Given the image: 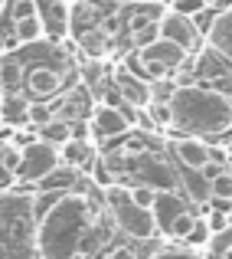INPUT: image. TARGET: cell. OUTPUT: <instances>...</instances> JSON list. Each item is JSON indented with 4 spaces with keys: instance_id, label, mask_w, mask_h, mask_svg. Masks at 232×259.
Returning a JSON list of instances; mask_svg holds the SVG:
<instances>
[{
    "instance_id": "obj_28",
    "label": "cell",
    "mask_w": 232,
    "mask_h": 259,
    "mask_svg": "<svg viewBox=\"0 0 232 259\" xmlns=\"http://www.w3.org/2000/svg\"><path fill=\"white\" fill-rule=\"evenodd\" d=\"M154 39H160V26L151 23V26H144V30H138V33H131V43L138 46H147V43H154Z\"/></svg>"
},
{
    "instance_id": "obj_8",
    "label": "cell",
    "mask_w": 232,
    "mask_h": 259,
    "mask_svg": "<svg viewBox=\"0 0 232 259\" xmlns=\"http://www.w3.org/2000/svg\"><path fill=\"white\" fill-rule=\"evenodd\" d=\"M206 46L219 53L226 66H232V7H226V10L216 7L213 26H209V33H206Z\"/></svg>"
},
{
    "instance_id": "obj_16",
    "label": "cell",
    "mask_w": 232,
    "mask_h": 259,
    "mask_svg": "<svg viewBox=\"0 0 232 259\" xmlns=\"http://www.w3.org/2000/svg\"><path fill=\"white\" fill-rule=\"evenodd\" d=\"M39 138L49 141V145H59V148H63L66 141L72 138V121L66 118V115H52L46 125H39Z\"/></svg>"
},
{
    "instance_id": "obj_2",
    "label": "cell",
    "mask_w": 232,
    "mask_h": 259,
    "mask_svg": "<svg viewBox=\"0 0 232 259\" xmlns=\"http://www.w3.org/2000/svg\"><path fill=\"white\" fill-rule=\"evenodd\" d=\"M173 128L196 138H226L232 135V95L219 92L216 85H177L173 99Z\"/></svg>"
},
{
    "instance_id": "obj_12",
    "label": "cell",
    "mask_w": 232,
    "mask_h": 259,
    "mask_svg": "<svg viewBox=\"0 0 232 259\" xmlns=\"http://www.w3.org/2000/svg\"><path fill=\"white\" fill-rule=\"evenodd\" d=\"M138 177L147 184V187H154V190H173V187H177L173 171H170V167L163 164V161H157V158L144 161V164L138 167Z\"/></svg>"
},
{
    "instance_id": "obj_39",
    "label": "cell",
    "mask_w": 232,
    "mask_h": 259,
    "mask_svg": "<svg viewBox=\"0 0 232 259\" xmlns=\"http://www.w3.org/2000/svg\"><path fill=\"white\" fill-rule=\"evenodd\" d=\"M131 4H160V0H131Z\"/></svg>"
},
{
    "instance_id": "obj_21",
    "label": "cell",
    "mask_w": 232,
    "mask_h": 259,
    "mask_svg": "<svg viewBox=\"0 0 232 259\" xmlns=\"http://www.w3.org/2000/svg\"><path fill=\"white\" fill-rule=\"evenodd\" d=\"M63 194H66V190H36V194L30 197V200H33V217H36V223L43 220L46 213H49V210H52V203H56Z\"/></svg>"
},
{
    "instance_id": "obj_25",
    "label": "cell",
    "mask_w": 232,
    "mask_h": 259,
    "mask_svg": "<svg viewBox=\"0 0 232 259\" xmlns=\"http://www.w3.org/2000/svg\"><path fill=\"white\" fill-rule=\"evenodd\" d=\"M49 118H52V108L46 105V102H30V105H26V121H30L33 128L46 125Z\"/></svg>"
},
{
    "instance_id": "obj_26",
    "label": "cell",
    "mask_w": 232,
    "mask_h": 259,
    "mask_svg": "<svg viewBox=\"0 0 232 259\" xmlns=\"http://www.w3.org/2000/svg\"><path fill=\"white\" fill-rule=\"evenodd\" d=\"M209 236H213L209 223H206V220H196L193 230H190V236H187L183 243H187V246H193V249H200V246H206V243H209Z\"/></svg>"
},
{
    "instance_id": "obj_10",
    "label": "cell",
    "mask_w": 232,
    "mask_h": 259,
    "mask_svg": "<svg viewBox=\"0 0 232 259\" xmlns=\"http://www.w3.org/2000/svg\"><path fill=\"white\" fill-rule=\"evenodd\" d=\"M114 85L121 89V95H125L128 102H134V105H141V108L151 102V82L141 79L138 72H128V66H118V69H114Z\"/></svg>"
},
{
    "instance_id": "obj_13",
    "label": "cell",
    "mask_w": 232,
    "mask_h": 259,
    "mask_svg": "<svg viewBox=\"0 0 232 259\" xmlns=\"http://www.w3.org/2000/svg\"><path fill=\"white\" fill-rule=\"evenodd\" d=\"M63 82V76H59L56 69H49V66H36V69H30V76H26V89H30L33 95H52Z\"/></svg>"
},
{
    "instance_id": "obj_45",
    "label": "cell",
    "mask_w": 232,
    "mask_h": 259,
    "mask_svg": "<svg viewBox=\"0 0 232 259\" xmlns=\"http://www.w3.org/2000/svg\"><path fill=\"white\" fill-rule=\"evenodd\" d=\"M229 210H232V207H229Z\"/></svg>"
},
{
    "instance_id": "obj_24",
    "label": "cell",
    "mask_w": 232,
    "mask_h": 259,
    "mask_svg": "<svg viewBox=\"0 0 232 259\" xmlns=\"http://www.w3.org/2000/svg\"><path fill=\"white\" fill-rule=\"evenodd\" d=\"M147 115L154 118V125H173V108H170V102H147Z\"/></svg>"
},
{
    "instance_id": "obj_30",
    "label": "cell",
    "mask_w": 232,
    "mask_h": 259,
    "mask_svg": "<svg viewBox=\"0 0 232 259\" xmlns=\"http://www.w3.org/2000/svg\"><path fill=\"white\" fill-rule=\"evenodd\" d=\"M131 197L141 203V207H154V200H157V190H154V187H147V184H138V187L131 190Z\"/></svg>"
},
{
    "instance_id": "obj_35",
    "label": "cell",
    "mask_w": 232,
    "mask_h": 259,
    "mask_svg": "<svg viewBox=\"0 0 232 259\" xmlns=\"http://www.w3.org/2000/svg\"><path fill=\"white\" fill-rule=\"evenodd\" d=\"M209 161H216V164H226V167H232V158H229V151H226V148H219V145H209Z\"/></svg>"
},
{
    "instance_id": "obj_33",
    "label": "cell",
    "mask_w": 232,
    "mask_h": 259,
    "mask_svg": "<svg viewBox=\"0 0 232 259\" xmlns=\"http://www.w3.org/2000/svg\"><path fill=\"white\" fill-rule=\"evenodd\" d=\"M98 30L105 33L108 39H114V36H118V33H121V17H114V13H111V17H105V20H101V23H98Z\"/></svg>"
},
{
    "instance_id": "obj_32",
    "label": "cell",
    "mask_w": 232,
    "mask_h": 259,
    "mask_svg": "<svg viewBox=\"0 0 232 259\" xmlns=\"http://www.w3.org/2000/svg\"><path fill=\"white\" fill-rule=\"evenodd\" d=\"M206 223H209L213 233H226V230H229V213H226V210H213V213L206 217Z\"/></svg>"
},
{
    "instance_id": "obj_15",
    "label": "cell",
    "mask_w": 232,
    "mask_h": 259,
    "mask_svg": "<svg viewBox=\"0 0 232 259\" xmlns=\"http://www.w3.org/2000/svg\"><path fill=\"white\" fill-rule=\"evenodd\" d=\"M183 190H187L190 203H209L213 200V181L203 171H187L183 174Z\"/></svg>"
},
{
    "instance_id": "obj_41",
    "label": "cell",
    "mask_w": 232,
    "mask_h": 259,
    "mask_svg": "<svg viewBox=\"0 0 232 259\" xmlns=\"http://www.w3.org/2000/svg\"><path fill=\"white\" fill-rule=\"evenodd\" d=\"M4 7H7V0H0V13H4Z\"/></svg>"
},
{
    "instance_id": "obj_18",
    "label": "cell",
    "mask_w": 232,
    "mask_h": 259,
    "mask_svg": "<svg viewBox=\"0 0 232 259\" xmlns=\"http://www.w3.org/2000/svg\"><path fill=\"white\" fill-rule=\"evenodd\" d=\"M76 177H79V167H72V164L56 167L52 174H46L39 181V190H72L76 187Z\"/></svg>"
},
{
    "instance_id": "obj_23",
    "label": "cell",
    "mask_w": 232,
    "mask_h": 259,
    "mask_svg": "<svg viewBox=\"0 0 232 259\" xmlns=\"http://www.w3.org/2000/svg\"><path fill=\"white\" fill-rule=\"evenodd\" d=\"M177 92V79L163 76V79H154L151 82V102H170Z\"/></svg>"
},
{
    "instance_id": "obj_3",
    "label": "cell",
    "mask_w": 232,
    "mask_h": 259,
    "mask_svg": "<svg viewBox=\"0 0 232 259\" xmlns=\"http://www.w3.org/2000/svg\"><path fill=\"white\" fill-rule=\"evenodd\" d=\"M0 259H39L30 197L0 194Z\"/></svg>"
},
{
    "instance_id": "obj_44",
    "label": "cell",
    "mask_w": 232,
    "mask_h": 259,
    "mask_svg": "<svg viewBox=\"0 0 232 259\" xmlns=\"http://www.w3.org/2000/svg\"><path fill=\"white\" fill-rule=\"evenodd\" d=\"M229 171H232V167H229Z\"/></svg>"
},
{
    "instance_id": "obj_27",
    "label": "cell",
    "mask_w": 232,
    "mask_h": 259,
    "mask_svg": "<svg viewBox=\"0 0 232 259\" xmlns=\"http://www.w3.org/2000/svg\"><path fill=\"white\" fill-rule=\"evenodd\" d=\"M151 259H200V253H196L193 246H177V240H173V246L157 249Z\"/></svg>"
},
{
    "instance_id": "obj_29",
    "label": "cell",
    "mask_w": 232,
    "mask_h": 259,
    "mask_svg": "<svg viewBox=\"0 0 232 259\" xmlns=\"http://www.w3.org/2000/svg\"><path fill=\"white\" fill-rule=\"evenodd\" d=\"M160 17H151L147 10H138V13H131L128 17V33H138V30H144V26H151V23H157Z\"/></svg>"
},
{
    "instance_id": "obj_31",
    "label": "cell",
    "mask_w": 232,
    "mask_h": 259,
    "mask_svg": "<svg viewBox=\"0 0 232 259\" xmlns=\"http://www.w3.org/2000/svg\"><path fill=\"white\" fill-rule=\"evenodd\" d=\"M39 13V0H13V20Z\"/></svg>"
},
{
    "instance_id": "obj_37",
    "label": "cell",
    "mask_w": 232,
    "mask_h": 259,
    "mask_svg": "<svg viewBox=\"0 0 232 259\" xmlns=\"http://www.w3.org/2000/svg\"><path fill=\"white\" fill-rule=\"evenodd\" d=\"M209 82H213L216 89H219V92L232 95V72H229V69H226V72H219V76H216V79H209Z\"/></svg>"
},
{
    "instance_id": "obj_9",
    "label": "cell",
    "mask_w": 232,
    "mask_h": 259,
    "mask_svg": "<svg viewBox=\"0 0 232 259\" xmlns=\"http://www.w3.org/2000/svg\"><path fill=\"white\" fill-rule=\"evenodd\" d=\"M170 151H173V158L180 161L187 171H200V167L209 161V141L196 138V135H183V138H173Z\"/></svg>"
},
{
    "instance_id": "obj_11",
    "label": "cell",
    "mask_w": 232,
    "mask_h": 259,
    "mask_svg": "<svg viewBox=\"0 0 232 259\" xmlns=\"http://www.w3.org/2000/svg\"><path fill=\"white\" fill-rule=\"evenodd\" d=\"M138 53H141V56H151V59H160V63H167V66H170V69L183 66V63H187V56H190V53L183 50V46L170 43V39H154V43L141 46Z\"/></svg>"
},
{
    "instance_id": "obj_1",
    "label": "cell",
    "mask_w": 232,
    "mask_h": 259,
    "mask_svg": "<svg viewBox=\"0 0 232 259\" xmlns=\"http://www.w3.org/2000/svg\"><path fill=\"white\" fill-rule=\"evenodd\" d=\"M95 230H98V213L92 210L88 197L66 190L36 223V253L39 259H72Z\"/></svg>"
},
{
    "instance_id": "obj_5",
    "label": "cell",
    "mask_w": 232,
    "mask_h": 259,
    "mask_svg": "<svg viewBox=\"0 0 232 259\" xmlns=\"http://www.w3.org/2000/svg\"><path fill=\"white\" fill-rule=\"evenodd\" d=\"M63 164V154H59V145H49V141L36 138L23 148L20 154V167H17V181L20 184H39L46 174H52Z\"/></svg>"
},
{
    "instance_id": "obj_34",
    "label": "cell",
    "mask_w": 232,
    "mask_h": 259,
    "mask_svg": "<svg viewBox=\"0 0 232 259\" xmlns=\"http://www.w3.org/2000/svg\"><path fill=\"white\" fill-rule=\"evenodd\" d=\"M173 7L183 10V13H190V17H196V13H200L203 7H209V4H206V0H173Z\"/></svg>"
},
{
    "instance_id": "obj_17",
    "label": "cell",
    "mask_w": 232,
    "mask_h": 259,
    "mask_svg": "<svg viewBox=\"0 0 232 259\" xmlns=\"http://www.w3.org/2000/svg\"><path fill=\"white\" fill-rule=\"evenodd\" d=\"M13 33H17L20 43H36V39L46 36V23L39 20V13H33V17H20V20H13Z\"/></svg>"
},
{
    "instance_id": "obj_7",
    "label": "cell",
    "mask_w": 232,
    "mask_h": 259,
    "mask_svg": "<svg viewBox=\"0 0 232 259\" xmlns=\"http://www.w3.org/2000/svg\"><path fill=\"white\" fill-rule=\"evenodd\" d=\"M92 132L98 141H108V138H118V135H128V128H131V121L125 118V112H121L118 105H108V102H101V105H95L92 112Z\"/></svg>"
},
{
    "instance_id": "obj_43",
    "label": "cell",
    "mask_w": 232,
    "mask_h": 259,
    "mask_svg": "<svg viewBox=\"0 0 232 259\" xmlns=\"http://www.w3.org/2000/svg\"><path fill=\"white\" fill-rule=\"evenodd\" d=\"M0 125H4V118H0Z\"/></svg>"
},
{
    "instance_id": "obj_4",
    "label": "cell",
    "mask_w": 232,
    "mask_h": 259,
    "mask_svg": "<svg viewBox=\"0 0 232 259\" xmlns=\"http://www.w3.org/2000/svg\"><path fill=\"white\" fill-rule=\"evenodd\" d=\"M105 203H108V213H111L114 227H118L125 236H131V240L144 243V240H154V236L160 233L154 207H141V203L131 197V190H121V187H114V184H108L105 187Z\"/></svg>"
},
{
    "instance_id": "obj_36",
    "label": "cell",
    "mask_w": 232,
    "mask_h": 259,
    "mask_svg": "<svg viewBox=\"0 0 232 259\" xmlns=\"http://www.w3.org/2000/svg\"><path fill=\"white\" fill-rule=\"evenodd\" d=\"M95 181H98L101 187H108V184H111V171H108V161H105V158L95 164Z\"/></svg>"
},
{
    "instance_id": "obj_19",
    "label": "cell",
    "mask_w": 232,
    "mask_h": 259,
    "mask_svg": "<svg viewBox=\"0 0 232 259\" xmlns=\"http://www.w3.org/2000/svg\"><path fill=\"white\" fill-rule=\"evenodd\" d=\"M79 46L85 50L88 59H101V56H105V50H108V36L101 30H88V33H82V36H79Z\"/></svg>"
},
{
    "instance_id": "obj_42",
    "label": "cell",
    "mask_w": 232,
    "mask_h": 259,
    "mask_svg": "<svg viewBox=\"0 0 232 259\" xmlns=\"http://www.w3.org/2000/svg\"><path fill=\"white\" fill-rule=\"evenodd\" d=\"M111 4H125V0H111Z\"/></svg>"
},
{
    "instance_id": "obj_40",
    "label": "cell",
    "mask_w": 232,
    "mask_h": 259,
    "mask_svg": "<svg viewBox=\"0 0 232 259\" xmlns=\"http://www.w3.org/2000/svg\"><path fill=\"white\" fill-rule=\"evenodd\" d=\"M206 4H209V7H216V4H219V0H206Z\"/></svg>"
},
{
    "instance_id": "obj_38",
    "label": "cell",
    "mask_w": 232,
    "mask_h": 259,
    "mask_svg": "<svg viewBox=\"0 0 232 259\" xmlns=\"http://www.w3.org/2000/svg\"><path fill=\"white\" fill-rule=\"evenodd\" d=\"M101 259H138V253H134L131 246H114V249H108Z\"/></svg>"
},
{
    "instance_id": "obj_20",
    "label": "cell",
    "mask_w": 232,
    "mask_h": 259,
    "mask_svg": "<svg viewBox=\"0 0 232 259\" xmlns=\"http://www.w3.org/2000/svg\"><path fill=\"white\" fill-rule=\"evenodd\" d=\"M193 223H196V217L190 213V210H180V213H177L173 220L167 223V230H163V233H167L170 240H180V243H183V240L190 236V230H193Z\"/></svg>"
},
{
    "instance_id": "obj_6",
    "label": "cell",
    "mask_w": 232,
    "mask_h": 259,
    "mask_svg": "<svg viewBox=\"0 0 232 259\" xmlns=\"http://www.w3.org/2000/svg\"><path fill=\"white\" fill-rule=\"evenodd\" d=\"M157 26H160V39H170V43L183 46L187 53H196L200 43H203V33L196 30V20L190 17V13L177 10V7L163 10L160 20H157Z\"/></svg>"
},
{
    "instance_id": "obj_14",
    "label": "cell",
    "mask_w": 232,
    "mask_h": 259,
    "mask_svg": "<svg viewBox=\"0 0 232 259\" xmlns=\"http://www.w3.org/2000/svg\"><path fill=\"white\" fill-rule=\"evenodd\" d=\"M59 154H63V164H72V167L95 164V148H92V141H82V138H69Z\"/></svg>"
},
{
    "instance_id": "obj_22",
    "label": "cell",
    "mask_w": 232,
    "mask_h": 259,
    "mask_svg": "<svg viewBox=\"0 0 232 259\" xmlns=\"http://www.w3.org/2000/svg\"><path fill=\"white\" fill-rule=\"evenodd\" d=\"M213 203H232V171H219L213 177Z\"/></svg>"
}]
</instances>
